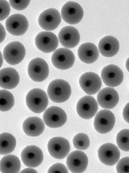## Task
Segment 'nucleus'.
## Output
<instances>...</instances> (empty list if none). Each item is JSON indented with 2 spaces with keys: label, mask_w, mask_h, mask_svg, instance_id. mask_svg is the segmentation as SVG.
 I'll use <instances>...</instances> for the list:
<instances>
[{
  "label": "nucleus",
  "mask_w": 129,
  "mask_h": 173,
  "mask_svg": "<svg viewBox=\"0 0 129 173\" xmlns=\"http://www.w3.org/2000/svg\"><path fill=\"white\" fill-rule=\"evenodd\" d=\"M47 93L49 98L52 101L56 103H62L69 99L71 90L67 81L62 79H56L50 83Z\"/></svg>",
  "instance_id": "nucleus-1"
},
{
  "label": "nucleus",
  "mask_w": 129,
  "mask_h": 173,
  "mask_svg": "<svg viewBox=\"0 0 129 173\" xmlns=\"http://www.w3.org/2000/svg\"><path fill=\"white\" fill-rule=\"evenodd\" d=\"M25 99L29 109L36 113H40L44 111L48 103L47 94L39 88H34L31 90L27 93Z\"/></svg>",
  "instance_id": "nucleus-2"
},
{
  "label": "nucleus",
  "mask_w": 129,
  "mask_h": 173,
  "mask_svg": "<svg viewBox=\"0 0 129 173\" xmlns=\"http://www.w3.org/2000/svg\"><path fill=\"white\" fill-rule=\"evenodd\" d=\"M26 54L24 46L18 41L11 42L7 44L3 52V57L6 62L11 65H15L21 62Z\"/></svg>",
  "instance_id": "nucleus-3"
},
{
  "label": "nucleus",
  "mask_w": 129,
  "mask_h": 173,
  "mask_svg": "<svg viewBox=\"0 0 129 173\" xmlns=\"http://www.w3.org/2000/svg\"><path fill=\"white\" fill-rule=\"evenodd\" d=\"M44 123L48 127L55 128L62 127L66 122L67 117L64 111L57 106H51L44 111L43 116Z\"/></svg>",
  "instance_id": "nucleus-4"
},
{
  "label": "nucleus",
  "mask_w": 129,
  "mask_h": 173,
  "mask_svg": "<svg viewBox=\"0 0 129 173\" xmlns=\"http://www.w3.org/2000/svg\"><path fill=\"white\" fill-rule=\"evenodd\" d=\"M115 122L114 114L110 110L102 109L96 114L94 121L95 130L100 134H106L113 128Z\"/></svg>",
  "instance_id": "nucleus-5"
},
{
  "label": "nucleus",
  "mask_w": 129,
  "mask_h": 173,
  "mask_svg": "<svg viewBox=\"0 0 129 173\" xmlns=\"http://www.w3.org/2000/svg\"><path fill=\"white\" fill-rule=\"evenodd\" d=\"M28 75L31 79L36 82H41L48 76L49 68L47 62L43 59L37 57L29 63L28 68Z\"/></svg>",
  "instance_id": "nucleus-6"
},
{
  "label": "nucleus",
  "mask_w": 129,
  "mask_h": 173,
  "mask_svg": "<svg viewBox=\"0 0 129 173\" xmlns=\"http://www.w3.org/2000/svg\"><path fill=\"white\" fill-rule=\"evenodd\" d=\"M48 151L54 158L62 159L66 158L70 150L68 141L60 136L55 137L50 139L47 144Z\"/></svg>",
  "instance_id": "nucleus-7"
},
{
  "label": "nucleus",
  "mask_w": 129,
  "mask_h": 173,
  "mask_svg": "<svg viewBox=\"0 0 129 173\" xmlns=\"http://www.w3.org/2000/svg\"><path fill=\"white\" fill-rule=\"evenodd\" d=\"M75 61V57L73 52L66 48L56 49L53 53L51 58L53 65L56 68L62 70L71 67Z\"/></svg>",
  "instance_id": "nucleus-8"
},
{
  "label": "nucleus",
  "mask_w": 129,
  "mask_h": 173,
  "mask_svg": "<svg viewBox=\"0 0 129 173\" xmlns=\"http://www.w3.org/2000/svg\"><path fill=\"white\" fill-rule=\"evenodd\" d=\"M61 16L66 23L74 25L79 23L82 20L84 11L81 6L76 2L69 1L62 6Z\"/></svg>",
  "instance_id": "nucleus-9"
},
{
  "label": "nucleus",
  "mask_w": 129,
  "mask_h": 173,
  "mask_svg": "<svg viewBox=\"0 0 129 173\" xmlns=\"http://www.w3.org/2000/svg\"><path fill=\"white\" fill-rule=\"evenodd\" d=\"M98 105L96 100L92 96L86 95L78 101L76 106V111L79 116L82 119H90L96 114Z\"/></svg>",
  "instance_id": "nucleus-10"
},
{
  "label": "nucleus",
  "mask_w": 129,
  "mask_h": 173,
  "mask_svg": "<svg viewBox=\"0 0 129 173\" xmlns=\"http://www.w3.org/2000/svg\"><path fill=\"white\" fill-rule=\"evenodd\" d=\"M5 26L7 31L15 36L23 35L29 27L28 21L23 15L20 14H12L7 19Z\"/></svg>",
  "instance_id": "nucleus-11"
},
{
  "label": "nucleus",
  "mask_w": 129,
  "mask_h": 173,
  "mask_svg": "<svg viewBox=\"0 0 129 173\" xmlns=\"http://www.w3.org/2000/svg\"><path fill=\"white\" fill-rule=\"evenodd\" d=\"M36 47L44 53H49L55 51L59 44L57 36L49 31H42L39 33L35 39Z\"/></svg>",
  "instance_id": "nucleus-12"
},
{
  "label": "nucleus",
  "mask_w": 129,
  "mask_h": 173,
  "mask_svg": "<svg viewBox=\"0 0 129 173\" xmlns=\"http://www.w3.org/2000/svg\"><path fill=\"white\" fill-rule=\"evenodd\" d=\"M61 16L59 11L54 8H50L43 11L38 19L39 26L48 31L54 30L57 28L61 21Z\"/></svg>",
  "instance_id": "nucleus-13"
},
{
  "label": "nucleus",
  "mask_w": 129,
  "mask_h": 173,
  "mask_svg": "<svg viewBox=\"0 0 129 173\" xmlns=\"http://www.w3.org/2000/svg\"><path fill=\"white\" fill-rule=\"evenodd\" d=\"M88 159L86 154L80 150H75L68 154L66 164L68 170L71 172L81 173L86 170Z\"/></svg>",
  "instance_id": "nucleus-14"
},
{
  "label": "nucleus",
  "mask_w": 129,
  "mask_h": 173,
  "mask_svg": "<svg viewBox=\"0 0 129 173\" xmlns=\"http://www.w3.org/2000/svg\"><path fill=\"white\" fill-rule=\"evenodd\" d=\"M120 155L118 148L111 143H106L102 145L98 151V155L100 161L108 166H112L117 163Z\"/></svg>",
  "instance_id": "nucleus-15"
},
{
  "label": "nucleus",
  "mask_w": 129,
  "mask_h": 173,
  "mask_svg": "<svg viewBox=\"0 0 129 173\" xmlns=\"http://www.w3.org/2000/svg\"><path fill=\"white\" fill-rule=\"evenodd\" d=\"M101 77L106 85L109 87H114L119 85L122 82L124 74L118 66L111 64L102 69Z\"/></svg>",
  "instance_id": "nucleus-16"
},
{
  "label": "nucleus",
  "mask_w": 129,
  "mask_h": 173,
  "mask_svg": "<svg viewBox=\"0 0 129 173\" xmlns=\"http://www.w3.org/2000/svg\"><path fill=\"white\" fill-rule=\"evenodd\" d=\"M79 83L81 88L85 93L92 95L96 94L100 90L102 82L98 74L94 72H88L81 76Z\"/></svg>",
  "instance_id": "nucleus-17"
},
{
  "label": "nucleus",
  "mask_w": 129,
  "mask_h": 173,
  "mask_svg": "<svg viewBox=\"0 0 129 173\" xmlns=\"http://www.w3.org/2000/svg\"><path fill=\"white\" fill-rule=\"evenodd\" d=\"M21 157L24 164L31 168L39 166L43 160L42 150L38 147L33 145L26 147L21 153Z\"/></svg>",
  "instance_id": "nucleus-18"
},
{
  "label": "nucleus",
  "mask_w": 129,
  "mask_h": 173,
  "mask_svg": "<svg viewBox=\"0 0 129 173\" xmlns=\"http://www.w3.org/2000/svg\"><path fill=\"white\" fill-rule=\"evenodd\" d=\"M58 37L60 44L67 48L76 46L80 40V35L78 30L71 26L63 27L59 32Z\"/></svg>",
  "instance_id": "nucleus-19"
},
{
  "label": "nucleus",
  "mask_w": 129,
  "mask_h": 173,
  "mask_svg": "<svg viewBox=\"0 0 129 173\" xmlns=\"http://www.w3.org/2000/svg\"><path fill=\"white\" fill-rule=\"evenodd\" d=\"M97 102L102 108L107 109H112L118 103L119 100L117 91L112 87H107L102 89L97 97Z\"/></svg>",
  "instance_id": "nucleus-20"
},
{
  "label": "nucleus",
  "mask_w": 129,
  "mask_h": 173,
  "mask_svg": "<svg viewBox=\"0 0 129 173\" xmlns=\"http://www.w3.org/2000/svg\"><path fill=\"white\" fill-rule=\"evenodd\" d=\"M19 81V75L15 69L8 67L0 70V87L4 89H12L18 85Z\"/></svg>",
  "instance_id": "nucleus-21"
},
{
  "label": "nucleus",
  "mask_w": 129,
  "mask_h": 173,
  "mask_svg": "<svg viewBox=\"0 0 129 173\" xmlns=\"http://www.w3.org/2000/svg\"><path fill=\"white\" fill-rule=\"evenodd\" d=\"M98 47V50L102 55L105 57H110L117 53L119 50V44L116 38L108 36L100 40Z\"/></svg>",
  "instance_id": "nucleus-22"
},
{
  "label": "nucleus",
  "mask_w": 129,
  "mask_h": 173,
  "mask_svg": "<svg viewBox=\"0 0 129 173\" xmlns=\"http://www.w3.org/2000/svg\"><path fill=\"white\" fill-rule=\"evenodd\" d=\"M77 53L80 60L87 64L95 62L98 59L99 55L97 46L90 42L85 43L81 45L78 48Z\"/></svg>",
  "instance_id": "nucleus-23"
},
{
  "label": "nucleus",
  "mask_w": 129,
  "mask_h": 173,
  "mask_svg": "<svg viewBox=\"0 0 129 173\" xmlns=\"http://www.w3.org/2000/svg\"><path fill=\"white\" fill-rule=\"evenodd\" d=\"M45 129L44 123L42 119L37 116L28 117L23 122L22 129L27 136L35 137L41 135Z\"/></svg>",
  "instance_id": "nucleus-24"
},
{
  "label": "nucleus",
  "mask_w": 129,
  "mask_h": 173,
  "mask_svg": "<svg viewBox=\"0 0 129 173\" xmlns=\"http://www.w3.org/2000/svg\"><path fill=\"white\" fill-rule=\"evenodd\" d=\"M21 167L19 159L13 154L5 155L0 161V171L2 173H19Z\"/></svg>",
  "instance_id": "nucleus-25"
},
{
  "label": "nucleus",
  "mask_w": 129,
  "mask_h": 173,
  "mask_svg": "<svg viewBox=\"0 0 129 173\" xmlns=\"http://www.w3.org/2000/svg\"><path fill=\"white\" fill-rule=\"evenodd\" d=\"M16 145V139L12 134L8 132L0 134V154L4 155L12 153Z\"/></svg>",
  "instance_id": "nucleus-26"
},
{
  "label": "nucleus",
  "mask_w": 129,
  "mask_h": 173,
  "mask_svg": "<svg viewBox=\"0 0 129 173\" xmlns=\"http://www.w3.org/2000/svg\"><path fill=\"white\" fill-rule=\"evenodd\" d=\"M14 103V97L10 92L6 90H0V111H9Z\"/></svg>",
  "instance_id": "nucleus-27"
},
{
  "label": "nucleus",
  "mask_w": 129,
  "mask_h": 173,
  "mask_svg": "<svg viewBox=\"0 0 129 173\" xmlns=\"http://www.w3.org/2000/svg\"><path fill=\"white\" fill-rule=\"evenodd\" d=\"M74 147L76 149L83 150L87 149L90 145L89 137L86 134L80 133L76 134L72 140Z\"/></svg>",
  "instance_id": "nucleus-28"
},
{
  "label": "nucleus",
  "mask_w": 129,
  "mask_h": 173,
  "mask_svg": "<svg viewBox=\"0 0 129 173\" xmlns=\"http://www.w3.org/2000/svg\"><path fill=\"white\" fill-rule=\"evenodd\" d=\"M116 142L118 147L124 151H129V129H125L120 130L117 134Z\"/></svg>",
  "instance_id": "nucleus-29"
},
{
  "label": "nucleus",
  "mask_w": 129,
  "mask_h": 173,
  "mask_svg": "<svg viewBox=\"0 0 129 173\" xmlns=\"http://www.w3.org/2000/svg\"><path fill=\"white\" fill-rule=\"evenodd\" d=\"M129 157H126L119 160L116 167L117 173H129Z\"/></svg>",
  "instance_id": "nucleus-30"
},
{
  "label": "nucleus",
  "mask_w": 129,
  "mask_h": 173,
  "mask_svg": "<svg viewBox=\"0 0 129 173\" xmlns=\"http://www.w3.org/2000/svg\"><path fill=\"white\" fill-rule=\"evenodd\" d=\"M11 11L9 3L6 0H0V21H3L9 16Z\"/></svg>",
  "instance_id": "nucleus-31"
},
{
  "label": "nucleus",
  "mask_w": 129,
  "mask_h": 173,
  "mask_svg": "<svg viewBox=\"0 0 129 173\" xmlns=\"http://www.w3.org/2000/svg\"><path fill=\"white\" fill-rule=\"evenodd\" d=\"M30 2V0H9L11 7L18 10H21L25 9L29 5Z\"/></svg>",
  "instance_id": "nucleus-32"
},
{
  "label": "nucleus",
  "mask_w": 129,
  "mask_h": 173,
  "mask_svg": "<svg viewBox=\"0 0 129 173\" xmlns=\"http://www.w3.org/2000/svg\"><path fill=\"white\" fill-rule=\"evenodd\" d=\"M48 173H68L66 167L63 164L58 163L52 165L48 169Z\"/></svg>",
  "instance_id": "nucleus-33"
},
{
  "label": "nucleus",
  "mask_w": 129,
  "mask_h": 173,
  "mask_svg": "<svg viewBox=\"0 0 129 173\" xmlns=\"http://www.w3.org/2000/svg\"><path fill=\"white\" fill-rule=\"evenodd\" d=\"M123 117L124 120L129 123V102L127 103L124 108L123 112Z\"/></svg>",
  "instance_id": "nucleus-34"
},
{
  "label": "nucleus",
  "mask_w": 129,
  "mask_h": 173,
  "mask_svg": "<svg viewBox=\"0 0 129 173\" xmlns=\"http://www.w3.org/2000/svg\"><path fill=\"white\" fill-rule=\"evenodd\" d=\"M6 36V29L4 26L0 23V43L4 41Z\"/></svg>",
  "instance_id": "nucleus-35"
},
{
  "label": "nucleus",
  "mask_w": 129,
  "mask_h": 173,
  "mask_svg": "<svg viewBox=\"0 0 129 173\" xmlns=\"http://www.w3.org/2000/svg\"><path fill=\"white\" fill-rule=\"evenodd\" d=\"M25 168L21 171L20 173H37V171L33 168Z\"/></svg>",
  "instance_id": "nucleus-36"
},
{
  "label": "nucleus",
  "mask_w": 129,
  "mask_h": 173,
  "mask_svg": "<svg viewBox=\"0 0 129 173\" xmlns=\"http://www.w3.org/2000/svg\"><path fill=\"white\" fill-rule=\"evenodd\" d=\"M3 57L1 51H0V68L2 67L3 63Z\"/></svg>",
  "instance_id": "nucleus-37"
},
{
  "label": "nucleus",
  "mask_w": 129,
  "mask_h": 173,
  "mask_svg": "<svg viewBox=\"0 0 129 173\" xmlns=\"http://www.w3.org/2000/svg\"><path fill=\"white\" fill-rule=\"evenodd\" d=\"M126 68H127H127H128L127 67V66H128V58L126 62Z\"/></svg>",
  "instance_id": "nucleus-38"
}]
</instances>
